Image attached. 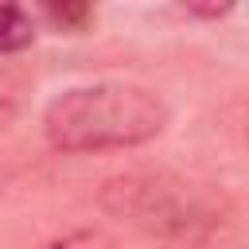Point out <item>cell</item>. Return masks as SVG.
Returning a JSON list of instances; mask_svg holds the SVG:
<instances>
[{"label": "cell", "mask_w": 249, "mask_h": 249, "mask_svg": "<svg viewBox=\"0 0 249 249\" xmlns=\"http://www.w3.org/2000/svg\"><path fill=\"white\" fill-rule=\"evenodd\" d=\"M171 121L167 101L136 82H86L54 93L43 109V136L66 156L124 152L152 144Z\"/></svg>", "instance_id": "cell-1"}, {"label": "cell", "mask_w": 249, "mask_h": 249, "mask_svg": "<svg viewBox=\"0 0 249 249\" xmlns=\"http://www.w3.org/2000/svg\"><path fill=\"white\" fill-rule=\"evenodd\" d=\"M101 206L163 249H202L226 222V198L210 187L167 171L140 167L101 187Z\"/></svg>", "instance_id": "cell-2"}, {"label": "cell", "mask_w": 249, "mask_h": 249, "mask_svg": "<svg viewBox=\"0 0 249 249\" xmlns=\"http://www.w3.org/2000/svg\"><path fill=\"white\" fill-rule=\"evenodd\" d=\"M35 43V19L19 4H0V54H19Z\"/></svg>", "instance_id": "cell-3"}, {"label": "cell", "mask_w": 249, "mask_h": 249, "mask_svg": "<svg viewBox=\"0 0 249 249\" xmlns=\"http://www.w3.org/2000/svg\"><path fill=\"white\" fill-rule=\"evenodd\" d=\"M43 249H117V241L105 230H97V226H82V230H70L62 237L47 241Z\"/></svg>", "instance_id": "cell-4"}, {"label": "cell", "mask_w": 249, "mask_h": 249, "mask_svg": "<svg viewBox=\"0 0 249 249\" xmlns=\"http://www.w3.org/2000/svg\"><path fill=\"white\" fill-rule=\"evenodd\" d=\"M47 16H51L54 23H70V27H78V23H86V19H89V8H86V4H62V8H58V4H51V8H47Z\"/></svg>", "instance_id": "cell-5"}, {"label": "cell", "mask_w": 249, "mask_h": 249, "mask_svg": "<svg viewBox=\"0 0 249 249\" xmlns=\"http://www.w3.org/2000/svg\"><path fill=\"white\" fill-rule=\"evenodd\" d=\"M8 97H12V86H8V78H4V74H0V109H4V105H8Z\"/></svg>", "instance_id": "cell-6"}]
</instances>
